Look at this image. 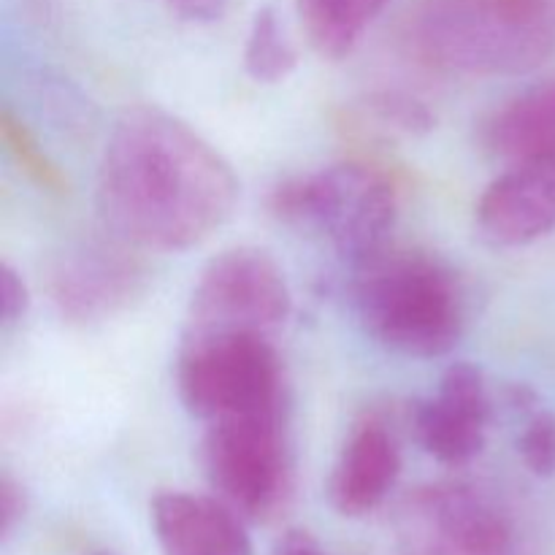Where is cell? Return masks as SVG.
<instances>
[{
    "label": "cell",
    "mask_w": 555,
    "mask_h": 555,
    "mask_svg": "<svg viewBox=\"0 0 555 555\" xmlns=\"http://www.w3.org/2000/svg\"><path fill=\"white\" fill-rule=\"evenodd\" d=\"M271 211L287 225L320 233L352 266L388 247L399 198L385 173L366 163H336L293 177L271 193Z\"/></svg>",
    "instance_id": "obj_4"
},
{
    "label": "cell",
    "mask_w": 555,
    "mask_h": 555,
    "mask_svg": "<svg viewBox=\"0 0 555 555\" xmlns=\"http://www.w3.org/2000/svg\"><path fill=\"white\" fill-rule=\"evenodd\" d=\"M150 520L163 555H253L247 520L217 496L163 491Z\"/></svg>",
    "instance_id": "obj_12"
},
{
    "label": "cell",
    "mask_w": 555,
    "mask_h": 555,
    "mask_svg": "<svg viewBox=\"0 0 555 555\" xmlns=\"http://www.w3.org/2000/svg\"><path fill=\"white\" fill-rule=\"evenodd\" d=\"M0 135H3L5 150L11 152L16 166H20L38 188L49 190V193H63V190H68V179L60 171L57 163L36 144V139H33L30 130L25 128V122H20L9 108H3V114H0Z\"/></svg>",
    "instance_id": "obj_17"
},
{
    "label": "cell",
    "mask_w": 555,
    "mask_h": 555,
    "mask_svg": "<svg viewBox=\"0 0 555 555\" xmlns=\"http://www.w3.org/2000/svg\"><path fill=\"white\" fill-rule=\"evenodd\" d=\"M293 309L282 266L260 247H231L204 266L184 314L182 336L258 334L280 328Z\"/></svg>",
    "instance_id": "obj_8"
},
{
    "label": "cell",
    "mask_w": 555,
    "mask_h": 555,
    "mask_svg": "<svg viewBox=\"0 0 555 555\" xmlns=\"http://www.w3.org/2000/svg\"><path fill=\"white\" fill-rule=\"evenodd\" d=\"M369 106L388 128L404 130V133H426L434 128V114L421 101L401 92H379Z\"/></svg>",
    "instance_id": "obj_19"
},
{
    "label": "cell",
    "mask_w": 555,
    "mask_h": 555,
    "mask_svg": "<svg viewBox=\"0 0 555 555\" xmlns=\"http://www.w3.org/2000/svg\"><path fill=\"white\" fill-rule=\"evenodd\" d=\"M177 390L184 410L198 421L285 410L282 363L269 336H182Z\"/></svg>",
    "instance_id": "obj_6"
},
{
    "label": "cell",
    "mask_w": 555,
    "mask_h": 555,
    "mask_svg": "<svg viewBox=\"0 0 555 555\" xmlns=\"http://www.w3.org/2000/svg\"><path fill=\"white\" fill-rule=\"evenodd\" d=\"M399 555H537L529 520L496 488L437 482L412 491L396 513Z\"/></svg>",
    "instance_id": "obj_5"
},
{
    "label": "cell",
    "mask_w": 555,
    "mask_h": 555,
    "mask_svg": "<svg viewBox=\"0 0 555 555\" xmlns=\"http://www.w3.org/2000/svg\"><path fill=\"white\" fill-rule=\"evenodd\" d=\"M401 475L393 434L377 417L358 423L336 459L328 480L331 507L345 518H363L388 499Z\"/></svg>",
    "instance_id": "obj_13"
},
{
    "label": "cell",
    "mask_w": 555,
    "mask_h": 555,
    "mask_svg": "<svg viewBox=\"0 0 555 555\" xmlns=\"http://www.w3.org/2000/svg\"><path fill=\"white\" fill-rule=\"evenodd\" d=\"M201 464L217 499L244 520H274L293 491L285 410L206 423Z\"/></svg>",
    "instance_id": "obj_7"
},
{
    "label": "cell",
    "mask_w": 555,
    "mask_h": 555,
    "mask_svg": "<svg viewBox=\"0 0 555 555\" xmlns=\"http://www.w3.org/2000/svg\"><path fill=\"white\" fill-rule=\"evenodd\" d=\"M352 309L369 339L406 358H442L464 334L453 271L421 253L388 249L356 263Z\"/></svg>",
    "instance_id": "obj_3"
},
{
    "label": "cell",
    "mask_w": 555,
    "mask_h": 555,
    "mask_svg": "<svg viewBox=\"0 0 555 555\" xmlns=\"http://www.w3.org/2000/svg\"><path fill=\"white\" fill-rule=\"evenodd\" d=\"M390 0H296L309 47L325 60H341L358 47Z\"/></svg>",
    "instance_id": "obj_15"
},
{
    "label": "cell",
    "mask_w": 555,
    "mask_h": 555,
    "mask_svg": "<svg viewBox=\"0 0 555 555\" xmlns=\"http://www.w3.org/2000/svg\"><path fill=\"white\" fill-rule=\"evenodd\" d=\"M271 555H328L320 547V542L314 540L307 531H287L276 540Z\"/></svg>",
    "instance_id": "obj_23"
},
{
    "label": "cell",
    "mask_w": 555,
    "mask_h": 555,
    "mask_svg": "<svg viewBox=\"0 0 555 555\" xmlns=\"http://www.w3.org/2000/svg\"><path fill=\"white\" fill-rule=\"evenodd\" d=\"M163 3L179 20L195 22V25H209V22H217L225 14L231 0H163Z\"/></svg>",
    "instance_id": "obj_22"
},
{
    "label": "cell",
    "mask_w": 555,
    "mask_h": 555,
    "mask_svg": "<svg viewBox=\"0 0 555 555\" xmlns=\"http://www.w3.org/2000/svg\"><path fill=\"white\" fill-rule=\"evenodd\" d=\"M298 52L271 5L255 11L244 47V70L258 85H280L296 70Z\"/></svg>",
    "instance_id": "obj_16"
},
{
    "label": "cell",
    "mask_w": 555,
    "mask_h": 555,
    "mask_svg": "<svg viewBox=\"0 0 555 555\" xmlns=\"http://www.w3.org/2000/svg\"><path fill=\"white\" fill-rule=\"evenodd\" d=\"M399 43L437 74H529L555 57V0H412Z\"/></svg>",
    "instance_id": "obj_2"
},
{
    "label": "cell",
    "mask_w": 555,
    "mask_h": 555,
    "mask_svg": "<svg viewBox=\"0 0 555 555\" xmlns=\"http://www.w3.org/2000/svg\"><path fill=\"white\" fill-rule=\"evenodd\" d=\"M238 190L198 130L160 106H133L108 135L95 201L114 236L144 253H184L231 220Z\"/></svg>",
    "instance_id": "obj_1"
},
{
    "label": "cell",
    "mask_w": 555,
    "mask_h": 555,
    "mask_svg": "<svg viewBox=\"0 0 555 555\" xmlns=\"http://www.w3.org/2000/svg\"><path fill=\"white\" fill-rule=\"evenodd\" d=\"M482 146L509 163L555 160V76L526 87L482 122Z\"/></svg>",
    "instance_id": "obj_14"
},
{
    "label": "cell",
    "mask_w": 555,
    "mask_h": 555,
    "mask_svg": "<svg viewBox=\"0 0 555 555\" xmlns=\"http://www.w3.org/2000/svg\"><path fill=\"white\" fill-rule=\"evenodd\" d=\"M144 249L108 233L68 244L49 269V296L65 323L95 325L128 312L146 296Z\"/></svg>",
    "instance_id": "obj_9"
},
{
    "label": "cell",
    "mask_w": 555,
    "mask_h": 555,
    "mask_svg": "<svg viewBox=\"0 0 555 555\" xmlns=\"http://www.w3.org/2000/svg\"><path fill=\"white\" fill-rule=\"evenodd\" d=\"M491 399L475 363H450L439 379L437 396L412 406V431L417 444L439 464L461 466L486 448Z\"/></svg>",
    "instance_id": "obj_10"
},
{
    "label": "cell",
    "mask_w": 555,
    "mask_h": 555,
    "mask_svg": "<svg viewBox=\"0 0 555 555\" xmlns=\"http://www.w3.org/2000/svg\"><path fill=\"white\" fill-rule=\"evenodd\" d=\"M27 307H30V293H27L25 280H22L14 266L3 263L0 266V318H3V328L9 331L16 323H22Z\"/></svg>",
    "instance_id": "obj_20"
},
{
    "label": "cell",
    "mask_w": 555,
    "mask_h": 555,
    "mask_svg": "<svg viewBox=\"0 0 555 555\" xmlns=\"http://www.w3.org/2000/svg\"><path fill=\"white\" fill-rule=\"evenodd\" d=\"M25 513V488H22L11 475H3V480H0V534H3V540H9V537L14 534V529L22 524Z\"/></svg>",
    "instance_id": "obj_21"
},
{
    "label": "cell",
    "mask_w": 555,
    "mask_h": 555,
    "mask_svg": "<svg viewBox=\"0 0 555 555\" xmlns=\"http://www.w3.org/2000/svg\"><path fill=\"white\" fill-rule=\"evenodd\" d=\"M526 423L518 437V453L531 475L555 477V412L534 404L524 412Z\"/></svg>",
    "instance_id": "obj_18"
},
{
    "label": "cell",
    "mask_w": 555,
    "mask_h": 555,
    "mask_svg": "<svg viewBox=\"0 0 555 555\" xmlns=\"http://www.w3.org/2000/svg\"><path fill=\"white\" fill-rule=\"evenodd\" d=\"M475 225L493 247H526L555 233V160H518L475 206Z\"/></svg>",
    "instance_id": "obj_11"
}]
</instances>
